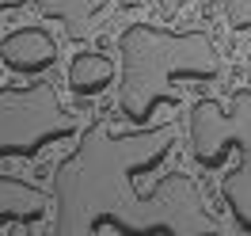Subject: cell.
I'll return each instance as SVG.
<instances>
[{"label":"cell","instance_id":"277c9868","mask_svg":"<svg viewBox=\"0 0 251 236\" xmlns=\"http://www.w3.org/2000/svg\"><path fill=\"white\" fill-rule=\"evenodd\" d=\"M76 133V118L61 107L46 80L0 88V157H38L46 145Z\"/></svg>","mask_w":251,"mask_h":236},{"label":"cell","instance_id":"6da1fadb","mask_svg":"<svg viewBox=\"0 0 251 236\" xmlns=\"http://www.w3.org/2000/svg\"><path fill=\"white\" fill-rule=\"evenodd\" d=\"M172 145V122L114 133L110 114L95 118L53 172V236H221V221L187 172L137 194V175L152 172Z\"/></svg>","mask_w":251,"mask_h":236},{"label":"cell","instance_id":"52a82bcc","mask_svg":"<svg viewBox=\"0 0 251 236\" xmlns=\"http://www.w3.org/2000/svg\"><path fill=\"white\" fill-rule=\"evenodd\" d=\"M46 194L27 183V179H16V175H0V229L4 225H34L46 213Z\"/></svg>","mask_w":251,"mask_h":236},{"label":"cell","instance_id":"7a4b0ae2","mask_svg":"<svg viewBox=\"0 0 251 236\" xmlns=\"http://www.w3.org/2000/svg\"><path fill=\"white\" fill-rule=\"evenodd\" d=\"M122 84L118 107L133 126H145L160 103L175 107L172 80H217L221 53L205 31H168L156 23H129L118 34Z\"/></svg>","mask_w":251,"mask_h":236},{"label":"cell","instance_id":"ba28073f","mask_svg":"<svg viewBox=\"0 0 251 236\" xmlns=\"http://www.w3.org/2000/svg\"><path fill=\"white\" fill-rule=\"evenodd\" d=\"M110 80H114V61L107 53L84 50L69 65V88L76 95H99L103 88H110Z\"/></svg>","mask_w":251,"mask_h":236},{"label":"cell","instance_id":"8992f818","mask_svg":"<svg viewBox=\"0 0 251 236\" xmlns=\"http://www.w3.org/2000/svg\"><path fill=\"white\" fill-rule=\"evenodd\" d=\"M23 4H34L46 19L65 23V31L73 38H88L95 16L107 8L110 0H0V12H12V8H23Z\"/></svg>","mask_w":251,"mask_h":236},{"label":"cell","instance_id":"8fae6325","mask_svg":"<svg viewBox=\"0 0 251 236\" xmlns=\"http://www.w3.org/2000/svg\"><path fill=\"white\" fill-rule=\"evenodd\" d=\"M248 57H251V53H248Z\"/></svg>","mask_w":251,"mask_h":236},{"label":"cell","instance_id":"3957f363","mask_svg":"<svg viewBox=\"0 0 251 236\" xmlns=\"http://www.w3.org/2000/svg\"><path fill=\"white\" fill-rule=\"evenodd\" d=\"M187 130L194 160L209 172L225 168L228 153H240L236 168L221 179V194L236 225L251 233V88H240L228 103L198 99L187 114Z\"/></svg>","mask_w":251,"mask_h":236},{"label":"cell","instance_id":"9c48e42d","mask_svg":"<svg viewBox=\"0 0 251 236\" xmlns=\"http://www.w3.org/2000/svg\"><path fill=\"white\" fill-rule=\"evenodd\" d=\"M225 4V16L232 31H248L251 27V0H221Z\"/></svg>","mask_w":251,"mask_h":236},{"label":"cell","instance_id":"5b68a950","mask_svg":"<svg viewBox=\"0 0 251 236\" xmlns=\"http://www.w3.org/2000/svg\"><path fill=\"white\" fill-rule=\"evenodd\" d=\"M0 61L12 73H46L57 65V42L42 27H19L0 38Z\"/></svg>","mask_w":251,"mask_h":236},{"label":"cell","instance_id":"30bf717a","mask_svg":"<svg viewBox=\"0 0 251 236\" xmlns=\"http://www.w3.org/2000/svg\"><path fill=\"white\" fill-rule=\"evenodd\" d=\"M160 8H164V16H175L179 8H183V0H156Z\"/></svg>","mask_w":251,"mask_h":236}]
</instances>
